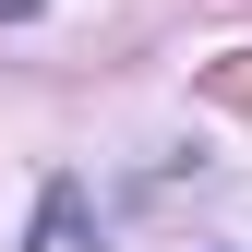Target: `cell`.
<instances>
[{"label": "cell", "instance_id": "7a4b0ae2", "mask_svg": "<svg viewBox=\"0 0 252 252\" xmlns=\"http://www.w3.org/2000/svg\"><path fill=\"white\" fill-rule=\"evenodd\" d=\"M204 96H216V108H252V60H216V72H204Z\"/></svg>", "mask_w": 252, "mask_h": 252}, {"label": "cell", "instance_id": "3957f363", "mask_svg": "<svg viewBox=\"0 0 252 252\" xmlns=\"http://www.w3.org/2000/svg\"><path fill=\"white\" fill-rule=\"evenodd\" d=\"M0 12H12V24H24V12H36V0H0Z\"/></svg>", "mask_w": 252, "mask_h": 252}, {"label": "cell", "instance_id": "6da1fadb", "mask_svg": "<svg viewBox=\"0 0 252 252\" xmlns=\"http://www.w3.org/2000/svg\"><path fill=\"white\" fill-rule=\"evenodd\" d=\"M24 252H96V216H84V180H48L36 192V240Z\"/></svg>", "mask_w": 252, "mask_h": 252}]
</instances>
